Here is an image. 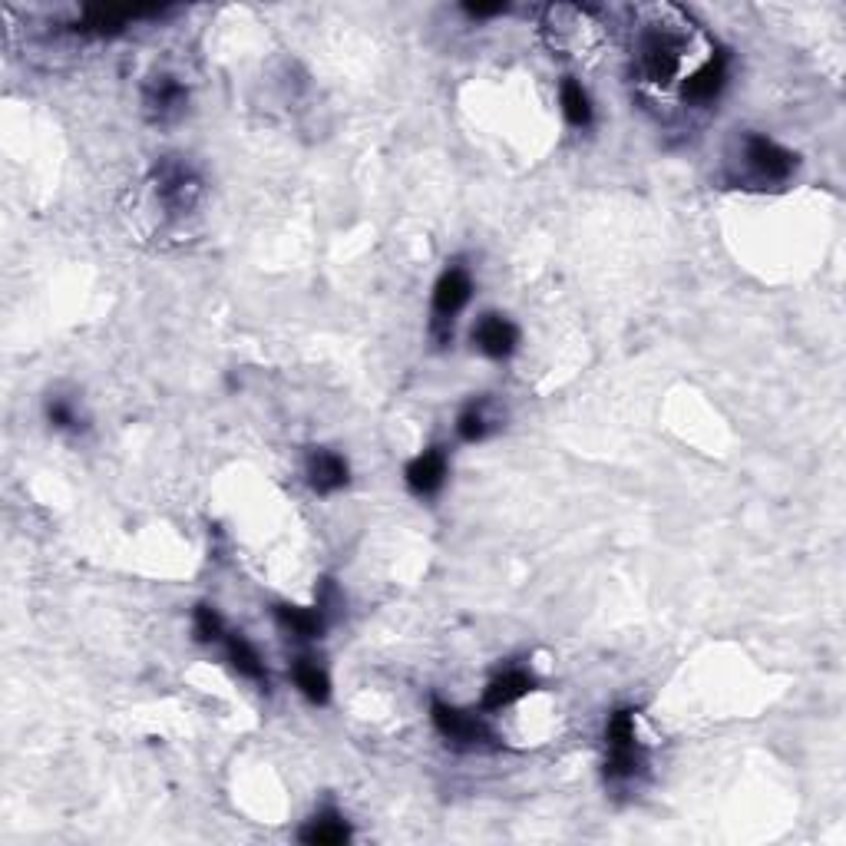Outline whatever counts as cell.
<instances>
[{
	"mask_svg": "<svg viewBox=\"0 0 846 846\" xmlns=\"http://www.w3.org/2000/svg\"><path fill=\"white\" fill-rule=\"evenodd\" d=\"M562 113H566L569 123H576V126L592 123V103H589V93L582 90V83L576 80L562 83Z\"/></svg>",
	"mask_w": 846,
	"mask_h": 846,
	"instance_id": "e0dca14e",
	"label": "cell"
},
{
	"mask_svg": "<svg viewBox=\"0 0 846 846\" xmlns=\"http://www.w3.org/2000/svg\"><path fill=\"white\" fill-rule=\"evenodd\" d=\"M473 281L463 268H447L433 288V338L440 344L450 341L453 334V318L463 311V305L470 301Z\"/></svg>",
	"mask_w": 846,
	"mask_h": 846,
	"instance_id": "6da1fadb",
	"label": "cell"
},
{
	"mask_svg": "<svg viewBox=\"0 0 846 846\" xmlns=\"http://www.w3.org/2000/svg\"><path fill=\"white\" fill-rule=\"evenodd\" d=\"M182 103H186V90L169 77H162L159 83H153L146 90V106L159 116H166L169 110H179Z\"/></svg>",
	"mask_w": 846,
	"mask_h": 846,
	"instance_id": "2e32d148",
	"label": "cell"
},
{
	"mask_svg": "<svg viewBox=\"0 0 846 846\" xmlns=\"http://www.w3.org/2000/svg\"><path fill=\"white\" fill-rule=\"evenodd\" d=\"M47 420L53 423V427H60V430L77 427V414H73V407L67 404V400H50V404H47Z\"/></svg>",
	"mask_w": 846,
	"mask_h": 846,
	"instance_id": "44dd1931",
	"label": "cell"
},
{
	"mask_svg": "<svg viewBox=\"0 0 846 846\" xmlns=\"http://www.w3.org/2000/svg\"><path fill=\"white\" fill-rule=\"evenodd\" d=\"M301 840L311 846H338V843L351 840V830H347V823L338 813H321V817H314L308 827L301 830Z\"/></svg>",
	"mask_w": 846,
	"mask_h": 846,
	"instance_id": "7c38bea8",
	"label": "cell"
},
{
	"mask_svg": "<svg viewBox=\"0 0 846 846\" xmlns=\"http://www.w3.org/2000/svg\"><path fill=\"white\" fill-rule=\"evenodd\" d=\"M295 685L314 704H324V701L331 698V681H328V675H324L318 665H314L311 658H298L295 661Z\"/></svg>",
	"mask_w": 846,
	"mask_h": 846,
	"instance_id": "4fadbf2b",
	"label": "cell"
},
{
	"mask_svg": "<svg viewBox=\"0 0 846 846\" xmlns=\"http://www.w3.org/2000/svg\"><path fill=\"white\" fill-rule=\"evenodd\" d=\"M724 83H728V53H714L691 80H685V100L711 103L724 90Z\"/></svg>",
	"mask_w": 846,
	"mask_h": 846,
	"instance_id": "ba28073f",
	"label": "cell"
},
{
	"mask_svg": "<svg viewBox=\"0 0 846 846\" xmlns=\"http://www.w3.org/2000/svg\"><path fill=\"white\" fill-rule=\"evenodd\" d=\"M506 4H466V14L470 17H496L503 14Z\"/></svg>",
	"mask_w": 846,
	"mask_h": 846,
	"instance_id": "7402d4cb",
	"label": "cell"
},
{
	"mask_svg": "<svg viewBox=\"0 0 846 846\" xmlns=\"http://www.w3.org/2000/svg\"><path fill=\"white\" fill-rule=\"evenodd\" d=\"M533 685L536 681L529 678L526 671H506V675L490 681V688H486V694H483V708L500 711V708H506V704H513V701L523 698V694L533 691Z\"/></svg>",
	"mask_w": 846,
	"mask_h": 846,
	"instance_id": "9c48e42d",
	"label": "cell"
},
{
	"mask_svg": "<svg viewBox=\"0 0 846 846\" xmlns=\"http://www.w3.org/2000/svg\"><path fill=\"white\" fill-rule=\"evenodd\" d=\"M195 638L199 642H215L222 638V615L212 609V605H199L195 609Z\"/></svg>",
	"mask_w": 846,
	"mask_h": 846,
	"instance_id": "ffe728a7",
	"label": "cell"
},
{
	"mask_svg": "<svg viewBox=\"0 0 846 846\" xmlns=\"http://www.w3.org/2000/svg\"><path fill=\"white\" fill-rule=\"evenodd\" d=\"M278 622L298 638H321L324 632V609H298V605H278Z\"/></svg>",
	"mask_w": 846,
	"mask_h": 846,
	"instance_id": "8fae6325",
	"label": "cell"
},
{
	"mask_svg": "<svg viewBox=\"0 0 846 846\" xmlns=\"http://www.w3.org/2000/svg\"><path fill=\"white\" fill-rule=\"evenodd\" d=\"M229 658H232V665H235L238 675H245V678H252V681H268L262 658H258V652L245 642L242 635L229 638Z\"/></svg>",
	"mask_w": 846,
	"mask_h": 846,
	"instance_id": "9a60e30c",
	"label": "cell"
},
{
	"mask_svg": "<svg viewBox=\"0 0 846 846\" xmlns=\"http://www.w3.org/2000/svg\"><path fill=\"white\" fill-rule=\"evenodd\" d=\"M457 430H460V437L470 440V443L490 437L493 420H490V414H486V404H470V407H466L463 414H460V420H457Z\"/></svg>",
	"mask_w": 846,
	"mask_h": 846,
	"instance_id": "d6986e66",
	"label": "cell"
},
{
	"mask_svg": "<svg viewBox=\"0 0 846 846\" xmlns=\"http://www.w3.org/2000/svg\"><path fill=\"white\" fill-rule=\"evenodd\" d=\"M195 189V182L186 169H179V166H172L162 172V179H159V192H162V199H166L169 205H189V192Z\"/></svg>",
	"mask_w": 846,
	"mask_h": 846,
	"instance_id": "ac0fdd59",
	"label": "cell"
},
{
	"mask_svg": "<svg viewBox=\"0 0 846 846\" xmlns=\"http://www.w3.org/2000/svg\"><path fill=\"white\" fill-rule=\"evenodd\" d=\"M747 162L761 179L767 182H784L790 172H794V156L787 153L784 146H777L774 139L767 136H751L747 139Z\"/></svg>",
	"mask_w": 846,
	"mask_h": 846,
	"instance_id": "277c9868",
	"label": "cell"
},
{
	"mask_svg": "<svg viewBox=\"0 0 846 846\" xmlns=\"http://www.w3.org/2000/svg\"><path fill=\"white\" fill-rule=\"evenodd\" d=\"M605 741H609V761H605V774L612 780L632 777L642 767V747L635 741V711H615L605 728Z\"/></svg>",
	"mask_w": 846,
	"mask_h": 846,
	"instance_id": "7a4b0ae2",
	"label": "cell"
},
{
	"mask_svg": "<svg viewBox=\"0 0 846 846\" xmlns=\"http://www.w3.org/2000/svg\"><path fill=\"white\" fill-rule=\"evenodd\" d=\"M473 344L480 347L486 357H496L503 361L516 351L519 344V331L513 328V321H506L503 314H483L473 328Z\"/></svg>",
	"mask_w": 846,
	"mask_h": 846,
	"instance_id": "5b68a950",
	"label": "cell"
},
{
	"mask_svg": "<svg viewBox=\"0 0 846 846\" xmlns=\"http://www.w3.org/2000/svg\"><path fill=\"white\" fill-rule=\"evenodd\" d=\"M645 73L652 77V83H668L678 73V50L668 37H652L645 43L642 53Z\"/></svg>",
	"mask_w": 846,
	"mask_h": 846,
	"instance_id": "30bf717a",
	"label": "cell"
},
{
	"mask_svg": "<svg viewBox=\"0 0 846 846\" xmlns=\"http://www.w3.org/2000/svg\"><path fill=\"white\" fill-rule=\"evenodd\" d=\"M347 463L344 457L331 450H314L308 457V480H311V490L328 496V493H338L341 486L347 483Z\"/></svg>",
	"mask_w": 846,
	"mask_h": 846,
	"instance_id": "52a82bcc",
	"label": "cell"
},
{
	"mask_svg": "<svg viewBox=\"0 0 846 846\" xmlns=\"http://www.w3.org/2000/svg\"><path fill=\"white\" fill-rule=\"evenodd\" d=\"M433 724H437V731L443 737H450V741L457 744H480V741H490V728L476 718V714H466L460 708H450V704L443 701H433Z\"/></svg>",
	"mask_w": 846,
	"mask_h": 846,
	"instance_id": "3957f363",
	"label": "cell"
},
{
	"mask_svg": "<svg viewBox=\"0 0 846 846\" xmlns=\"http://www.w3.org/2000/svg\"><path fill=\"white\" fill-rule=\"evenodd\" d=\"M133 17L136 14H126V10H100L96 7V10H86L77 30H83V34H100V37L119 34V30H123Z\"/></svg>",
	"mask_w": 846,
	"mask_h": 846,
	"instance_id": "5bb4252c",
	"label": "cell"
},
{
	"mask_svg": "<svg viewBox=\"0 0 846 846\" xmlns=\"http://www.w3.org/2000/svg\"><path fill=\"white\" fill-rule=\"evenodd\" d=\"M447 480V453L440 447L423 450L420 457L407 466V483L417 496H433Z\"/></svg>",
	"mask_w": 846,
	"mask_h": 846,
	"instance_id": "8992f818",
	"label": "cell"
}]
</instances>
